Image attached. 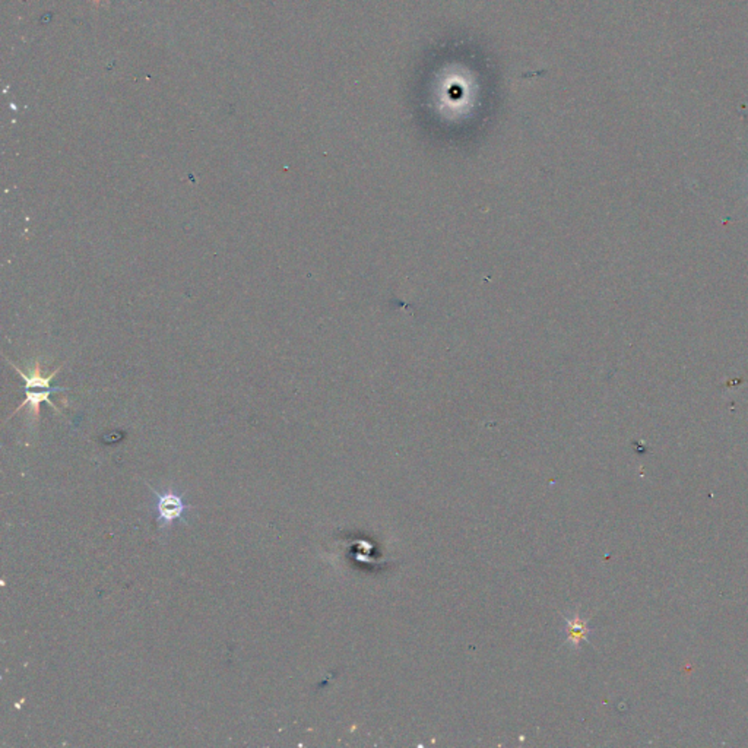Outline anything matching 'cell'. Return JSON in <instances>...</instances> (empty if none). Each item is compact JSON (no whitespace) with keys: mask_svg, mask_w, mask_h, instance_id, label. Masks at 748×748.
Here are the masks:
<instances>
[{"mask_svg":"<svg viewBox=\"0 0 748 748\" xmlns=\"http://www.w3.org/2000/svg\"><path fill=\"white\" fill-rule=\"evenodd\" d=\"M147 485L151 490V493L156 497V506H155L156 527L165 529L172 527V523L177 520L188 523V519L185 518V515L190 509H193V506L185 502V495L176 493L174 490H167L164 493H160V491H156L151 484L147 482Z\"/></svg>","mask_w":748,"mask_h":748,"instance_id":"6da1fadb","label":"cell"},{"mask_svg":"<svg viewBox=\"0 0 748 748\" xmlns=\"http://www.w3.org/2000/svg\"><path fill=\"white\" fill-rule=\"evenodd\" d=\"M6 360L10 363V365L14 367V369H15V370L21 374V377L24 378L25 390H31V389H51V386H50L51 380L55 378V376H56V374L60 372V369H62V367H57V369H56L53 373H50L48 376H43V374H42V364H40V361L37 360V361L34 363V367L31 369V373L27 374V373H24V372L19 369L18 365H15L14 363H12L9 358H6Z\"/></svg>","mask_w":748,"mask_h":748,"instance_id":"7a4b0ae2","label":"cell"},{"mask_svg":"<svg viewBox=\"0 0 748 748\" xmlns=\"http://www.w3.org/2000/svg\"><path fill=\"white\" fill-rule=\"evenodd\" d=\"M64 390L63 387H51V389H46L44 392H31V390H25V399L22 401V403L18 406L17 411L14 414H17L18 411H21L24 406H30L31 408V414L37 418L38 415H40V405L43 402H47L50 406H53V408L59 412V408L57 406L50 401V395L55 392H62Z\"/></svg>","mask_w":748,"mask_h":748,"instance_id":"3957f363","label":"cell"},{"mask_svg":"<svg viewBox=\"0 0 748 748\" xmlns=\"http://www.w3.org/2000/svg\"><path fill=\"white\" fill-rule=\"evenodd\" d=\"M587 633H589V630H587V627H586V623H583L582 620L577 619L576 621L570 623V639H572L573 641L579 643V641L585 640L586 636H587Z\"/></svg>","mask_w":748,"mask_h":748,"instance_id":"277c9868","label":"cell"},{"mask_svg":"<svg viewBox=\"0 0 748 748\" xmlns=\"http://www.w3.org/2000/svg\"><path fill=\"white\" fill-rule=\"evenodd\" d=\"M747 199H748V198H747Z\"/></svg>","mask_w":748,"mask_h":748,"instance_id":"5b68a950","label":"cell"}]
</instances>
